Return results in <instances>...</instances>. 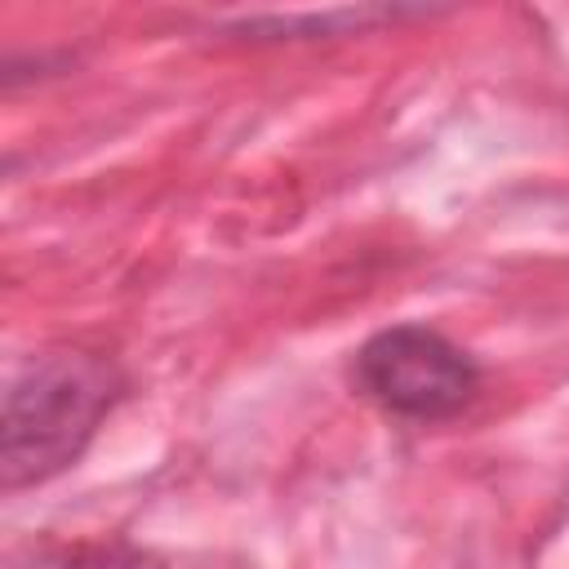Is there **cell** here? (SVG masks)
<instances>
[{
  "instance_id": "6da1fadb",
  "label": "cell",
  "mask_w": 569,
  "mask_h": 569,
  "mask_svg": "<svg viewBox=\"0 0 569 569\" xmlns=\"http://www.w3.org/2000/svg\"><path fill=\"white\" fill-rule=\"evenodd\" d=\"M120 396L116 369L93 351H44L4 391L0 480L27 489L80 458Z\"/></svg>"
},
{
  "instance_id": "7a4b0ae2",
  "label": "cell",
  "mask_w": 569,
  "mask_h": 569,
  "mask_svg": "<svg viewBox=\"0 0 569 569\" xmlns=\"http://www.w3.org/2000/svg\"><path fill=\"white\" fill-rule=\"evenodd\" d=\"M365 396L400 418H449L476 396L471 356L427 325H391L373 333L356 356Z\"/></svg>"
},
{
  "instance_id": "3957f363",
  "label": "cell",
  "mask_w": 569,
  "mask_h": 569,
  "mask_svg": "<svg viewBox=\"0 0 569 569\" xmlns=\"http://www.w3.org/2000/svg\"><path fill=\"white\" fill-rule=\"evenodd\" d=\"M71 569H164V565L151 551H138V547H124V542H98V547L76 551Z\"/></svg>"
}]
</instances>
